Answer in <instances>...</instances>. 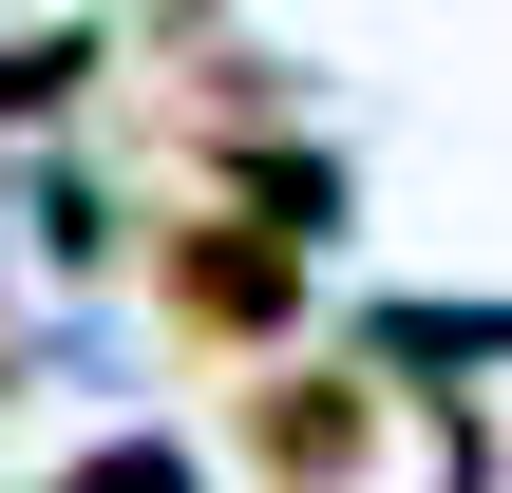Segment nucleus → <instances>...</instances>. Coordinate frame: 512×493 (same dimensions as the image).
Instances as JSON below:
<instances>
[{
	"label": "nucleus",
	"instance_id": "f257e3e1",
	"mask_svg": "<svg viewBox=\"0 0 512 493\" xmlns=\"http://www.w3.org/2000/svg\"><path fill=\"white\" fill-rule=\"evenodd\" d=\"M171 304H190V323H266V304H285V247H266V228H209V247H171Z\"/></svg>",
	"mask_w": 512,
	"mask_h": 493
},
{
	"label": "nucleus",
	"instance_id": "f03ea898",
	"mask_svg": "<svg viewBox=\"0 0 512 493\" xmlns=\"http://www.w3.org/2000/svg\"><path fill=\"white\" fill-rule=\"evenodd\" d=\"M266 456H285V475H342V456H361V399H342V380H266Z\"/></svg>",
	"mask_w": 512,
	"mask_h": 493
},
{
	"label": "nucleus",
	"instance_id": "7ed1b4c3",
	"mask_svg": "<svg viewBox=\"0 0 512 493\" xmlns=\"http://www.w3.org/2000/svg\"><path fill=\"white\" fill-rule=\"evenodd\" d=\"M76 493H190V475H171V456H95Z\"/></svg>",
	"mask_w": 512,
	"mask_h": 493
}]
</instances>
